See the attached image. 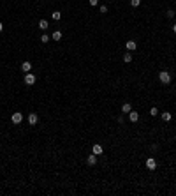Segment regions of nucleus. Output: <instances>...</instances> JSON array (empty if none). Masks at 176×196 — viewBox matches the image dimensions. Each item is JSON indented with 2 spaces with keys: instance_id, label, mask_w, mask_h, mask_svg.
I'll return each mask as SVG.
<instances>
[{
  "instance_id": "nucleus-1",
  "label": "nucleus",
  "mask_w": 176,
  "mask_h": 196,
  "mask_svg": "<svg viewBox=\"0 0 176 196\" xmlns=\"http://www.w3.org/2000/svg\"><path fill=\"white\" fill-rule=\"evenodd\" d=\"M158 80H160V83L169 85L171 83V74L167 71H160V72H158Z\"/></svg>"
},
{
  "instance_id": "nucleus-2",
  "label": "nucleus",
  "mask_w": 176,
  "mask_h": 196,
  "mask_svg": "<svg viewBox=\"0 0 176 196\" xmlns=\"http://www.w3.org/2000/svg\"><path fill=\"white\" fill-rule=\"evenodd\" d=\"M35 81H37L35 74H32V72H27V74H25V83L27 85H34Z\"/></svg>"
},
{
  "instance_id": "nucleus-3",
  "label": "nucleus",
  "mask_w": 176,
  "mask_h": 196,
  "mask_svg": "<svg viewBox=\"0 0 176 196\" xmlns=\"http://www.w3.org/2000/svg\"><path fill=\"white\" fill-rule=\"evenodd\" d=\"M11 120H12V124H21L23 122V115L21 113H12Z\"/></svg>"
},
{
  "instance_id": "nucleus-4",
  "label": "nucleus",
  "mask_w": 176,
  "mask_h": 196,
  "mask_svg": "<svg viewBox=\"0 0 176 196\" xmlns=\"http://www.w3.org/2000/svg\"><path fill=\"white\" fill-rule=\"evenodd\" d=\"M37 122H39V117H37V113H30V115H28V124H30V125H35Z\"/></svg>"
},
{
  "instance_id": "nucleus-5",
  "label": "nucleus",
  "mask_w": 176,
  "mask_h": 196,
  "mask_svg": "<svg viewBox=\"0 0 176 196\" xmlns=\"http://www.w3.org/2000/svg\"><path fill=\"white\" fill-rule=\"evenodd\" d=\"M146 168H148V170H155V168H157V161L153 159V157L146 159Z\"/></svg>"
},
{
  "instance_id": "nucleus-6",
  "label": "nucleus",
  "mask_w": 176,
  "mask_h": 196,
  "mask_svg": "<svg viewBox=\"0 0 176 196\" xmlns=\"http://www.w3.org/2000/svg\"><path fill=\"white\" fill-rule=\"evenodd\" d=\"M92 152H94L95 155H100V154H102V145H99V143H95L94 147H92Z\"/></svg>"
},
{
  "instance_id": "nucleus-7",
  "label": "nucleus",
  "mask_w": 176,
  "mask_h": 196,
  "mask_svg": "<svg viewBox=\"0 0 176 196\" xmlns=\"http://www.w3.org/2000/svg\"><path fill=\"white\" fill-rule=\"evenodd\" d=\"M125 48H127L129 51H134L136 48H137V44H136V41H127L125 42Z\"/></svg>"
},
{
  "instance_id": "nucleus-8",
  "label": "nucleus",
  "mask_w": 176,
  "mask_h": 196,
  "mask_svg": "<svg viewBox=\"0 0 176 196\" xmlns=\"http://www.w3.org/2000/svg\"><path fill=\"white\" fill-rule=\"evenodd\" d=\"M129 119H130V122H132V124H136V122L139 120V113H136V111H130V113H129Z\"/></svg>"
},
{
  "instance_id": "nucleus-9",
  "label": "nucleus",
  "mask_w": 176,
  "mask_h": 196,
  "mask_svg": "<svg viewBox=\"0 0 176 196\" xmlns=\"http://www.w3.org/2000/svg\"><path fill=\"white\" fill-rule=\"evenodd\" d=\"M88 164H90V166H95V164H97V155L95 154L88 155Z\"/></svg>"
},
{
  "instance_id": "nucleus-10",
  "label": "nucleus",
  "mask_w": 176,
  "mask_h": 196,
  "mask_svg": "<svg viewBox=\"0 0 176 196\" xmlns=\"http://www.w3.org/2000/svg\"><path fill=\"white\" fill-rule=\"evenodd\" d=\"M30 69H32V64H30V62H23V64H21V71L30 72Z\"/></svg>"
},
{
  "instance_id": "nucleus-11",
  "label": "nucleus",
  "mask_w": 176,
  "mask_h": 196,
  "mask_svg": "<svg viewBox=\"0 0 176 196\" xmlns=\"http://www.w3.org/2000/svg\"><path fill=\"white\" fill-rule=\"evenodd\" d=\"M51 39H53V41H60V39H62V32H60V30H55L53 36H51Z\"/></svg>"
},
{
  "instance_id": "nucleus-12",
  "label": "nucleus",
  "mask_w": 176,
  "mask_h": 196,
  "mask_svg": "<svg viewBox=\"0 0 176 196\" xmlns=\"http://www.w3.org/2000/svg\"><path fill=\"white\" fill-rule=\"evenodd\" d=\"M122 111L123 113H130V111H132V106H130L129 102H125V104L122 106Z\"/></svg>"
},
{
  "instance_id": "nucleus-13",
  "label": "nucleus",
  "mask_w": 176,
  "mask_h": 196,
  "mask_svg": "<svg viewBox=\"0 0 176 196\" xmlns=\"http://www.w3.org/2000/svg\"><path fill=\"white\" fill-rule=\"evenodd\" d=\"M123 62H125V64H129V62H132V55H130V51H127V53L123 55Z\"/></svg>"
},
{
  "instance_id": "nucleus-14",
  "label": "nucleus",
  "mask_w": 176,
  "mask_h": 196,
  "mask_svg": "<svg viewBox=\"0 0 176 196\" xmlns=\"http://www.w3.org/2000/svg\"><path fill=\"white\" fill-rule=\"evenodd\" d=\"M48 27H49V25H48V21L46 19H41V21H39V28H42V30H46Z\"/></svg>"
},
{
  "instance_id": "nucleus-15",
  "label": "nucleus",
  "mask_w": 176,
  "mask_h": 196,
  "mask_svg": "<svg viewBox=\"0 0 176 196\" xmlns=\"http://www.w3.org/2000/svg\"><path fill=\"white\" fill-rule=\"evenodd\" d=\"M171 117H173V115H171L169 111H164V113H162V120H165V122H169Z\"/></svg>"
},
{
  "instance_id": "nucleus-16",
  "label": "nucleus",
  "mask_w": 176,
  "mask_h": 196,
  "mask_svg": "<svg viewBox=\"0 0 176 196\" xmlns=\"http://www.w3.org/2000/svg\"><path fill=\"white\" fill-rule=\"evenodd\" d=\"M51 18L55 19V21H58V19L62 18V14H60V11H55V12H53V14H51Z\"/></svg>"
},
{
  "instance_id": "nucleus-17",
  "label": "nucleus",
  "mask_w": 176,
  "mask_h": 196,
  "mask_svg": "<svg viewBox=\"0 0 176 196\" xmlns=\"http://www.w3.org/2000/svg\"><path fill=\"white\" fill-rule=\"evenodd\" d=\"M139 4H141V0H130V6L132 7H139Z\"/></svg>"
},
{
  "instance_id": "nucleus-18",
  "label": "nucleus",
  "mask_w": 176,
  "mask_h": 196,
  "mask_svg": "<svg viewBox=\"0 0 176 196\" xmlns=\"http://www.w3.org/2000/svg\"><path fill=\"white\" fill-rule=\"evenodd\" d=\"M49 41V36H48V34H42L41 36V42H48Z\"/></svg>"
},
{
  "instance_id": "nucleus-19",
  "label": "nucleus",
  "mask_w": 176,
  "mask_h": 196,
  "mask_svg": "<svg viewBox=\"0 0 176 196\" xmlns=\"http://www.w3.org/2000/svg\"><path fill=\"white\" fill-rule=\"evenodd\" d=\"M150 115H152V117H157V115H158V110H157V108H152V110H150Z\"/></svg>"
},
{
  "instance_id": "nucleus-20",
  "label": "nucleus",
  "mask_w": 176,
  "mask_h": 196,
  "mask_svg": "<svg viewBox=\"0 0 176 196\" xmlns=\"http://www.w3.org/2000/svg\"><path fill=\"white\" fill-rule=\"evenodd\" d=\"M165 16H167V18H174V11H167V12H165Z\"/></svg>"
},
{
  "instance_id": "nucleus-21",
  "label": "nucleus",
  "mask_w": 176,
  "mask_h": 196,
  "mask_svg": "<svg viewBox=\"0 0 176 196\" xmlns=\"http://www.w3.org/2000/svg\"><path fill=\"white\" fill-rule=\"evenodd\" d=\"M100 12H102V14H106V12H107V7H106V6H100Z\"/></svg>"
},
{
  "instance_id": "nucleus-22",
  "label": "nucleus",
  "mask_w": 176,
  "mask_h": 196,
  "mask_svg": "<svg viewBox=\"0 0 176 196\" xmlns=\"http://www.w3.org/2000/svg\"><path fill=\"white\" fill-rule=\"evenodd\" d=\"M88 2H90V6H97L99 4V0H88Z\"/></svg>"
},
{
  "instance_id": "nucleus-23",
  "label": "nucleus",
  "mask_w": 176,
  "mask_h": 196,
  "mask_svg": "<svg viewBox=\"0 0 176 196\" xmlns=\"http://www.w3.org/2000/svg\"><path fill=\"white\" fill-rule=\"evenodd\" d=\"M173 32H174V34H176V23L173 25Z\"/></svg>"
},
{
  "instance_id": "nucleus-24",
  "label": "nucleus",
  "mask_w": 176,
  "mask_h": 196,
  "mask_svg": "<svg viewBox=\"0 0 176 196\" xmlns=\"http://www.w3.org/2000/svg\"><path fill=\"white\" fill-rule=\"evenodd\" d=\"M2 30H4V25H2V21H0V32H2Z\"/></svg>"
}]
</instances>
